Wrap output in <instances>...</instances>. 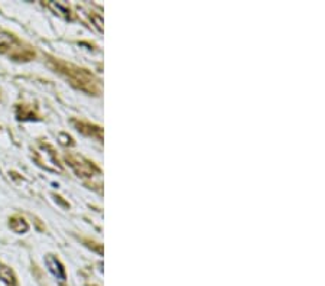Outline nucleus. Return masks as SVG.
<instances>
[{
  "label": "nucleus",
  "mask_w": 325,
  "mask_h": 286,
  "mask_svg": "<svg viewBox=\"0 0 325 286\" xmlns=\"http://www.w3.org/2000/svg\"><path fill=\"white\" fill-rule=\"evenodd\" d=\"M13 42H15V38H13L12 35L6 33V32H0V48H3V46H11Z\"/></svg>",
  "instance_id": "obj_2"
},
{
  "label": "nucleus",
  "mask_w": 325,
  "mask_h": 286,
  "mask_svg": "<svg viewBox=\"0 0 325 286\" xmlns=\"http://www.w3.org/2000/svg\"><path fill=\"white\" fill-rule=\"evenodd\" d=\"M45 263L48 266V270H50L58 280H65V270H64V267H62L61 262H60L57 257H54L52 255H48L47 256V259H45Z\"/></svg>",
  "instance_id": "obj_1"
}]
</instances>
